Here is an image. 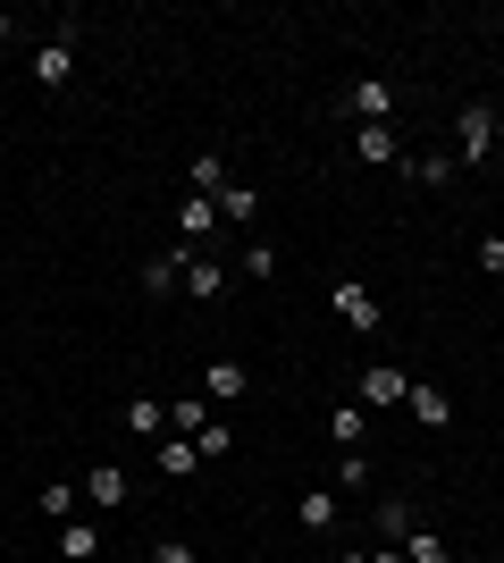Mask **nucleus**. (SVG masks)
Segmentation results:
<instances>
[{
    "label": "nucleus",
    "instance_id": "obj_16",
    "mask_svg": "<svg viewBox=\"0 0 504 563\" xmlns=\"http://www.w3.org/2000/svg\"><path fill=\"white\" fill-rule=\"evenodd\" d=\"M34 505H43V521L59 530V521H76V514H85V488H68V479H51V488L34 496Z\"/></svg>",
    "mask_w": 504,
    "mask_h": 563
},
{
    "label": "nucleus",
    "instance_id": "obj_19",
    "mask_svg": "<svg viewBox=\"0 0 504 563\" xmlns=\"http://www.w3.org/2000/svg\"><path fill=\"white\" fill-rule=\"evenodd\" d=\"M126 429H135V438H168V404L160 396H135V404H126Z\"/></svg>",
    "mask_w": 504,
    "mask_h": 563
},
{
    "label": "nucleus",
    "instance_id": "obj_20",
    "mask_svg": "<svg viewBox=\"0 0 504 563\" xmlns=\"http://www.w3.org/2000/svg\"><path fill=\"white\" fill-rule=\"evenodd\" d=\"M404 563H455V547L437 539L429 521H412V539H404Z\"/></svg>",
    "mask_w": 504,
    "mask_h": 563
},
{
    "label": "nucleus",
    "instance_id": "obj_14",
    "mask_svg": "<svg viewBox=\"0 0 504 563\" xmlns=\"http://www.w3.org/2000/svg\"><path fill=\"white\" fill-rule=\"evenodd\" d=\"M261 219V186H227L219 194V228H253Z\"/></svg>",
    "mask_w": 504,
    "mask_h": 563
},
{
    "label": "nucleus",
    "instance_id": "obj_7",
    "mask_svg": "<svg viewBox=\"0 0 504 563\" xmlns=\"http://www.w3.org/2000/svg\"><path fill=\"white\" fill-rule=\"evenodd\" d=\"M488 152H496V110H488V101H471V110H462V168L488 161Z\"/></svg>",
    "mask_w": 504,
    "mask_h": 563
},
{
    "label": "nucleus",
    "instance_id": "obj_24",
    "mask_svg": "<svg viewBox=\"0 0 504 563\" xmlns=\"http://www.w3.org/2000/svg\"><path fill=\"white\" fill-rule=\"evenodd\" d=\"M404 168H412V177H421V186H446V177H455L462 161H446V152H421V161H404Z\"/></svg>",
    "mask_w": 504,
    "mask_h": 563
},
{
    "label": "nucleus",
    "instance_id": "obj_18",
    "mask_svg": "<svg viewBox=\"0 0 504 563\" xmlns=\"http://www.w3.org/2000/svg\"><path fill=\"white\" fill-rule=\"evenodd\" d=\"M211 421H219V412H211V396H177V404H168V429H186V438H202Z\"/></svg>",
    "mask_w": 504,
    "mask_h": 563
},
{
    "label": "nucleus",
    "instance_id": "obj_29",
    "mask_svg": "<svg viewBox=\"0 0 504 563\" xmlns=\"http://www.w3.org/2000/svg\"><path fill=\"white\" fill-rule=\"evenodd\" d=\"M370 563H404V547H370Z\"/></svg>",
    "mask_w": 504,
    "mask_h": 563
},
{
    "label": "nucleus",
    "instance_id": "obj_9",
    "mask_svg": "<svg viewBox=\"0 0 504 563\" xmlns=\"http://www.w3.org/2000/svg\"><path fill=\"white\" fill-rule=\"evenodd\" d=\"M101 547H110V539H101V521H85V514L59 521V555H68V563H101Z\"/></svg>",
    "mask_w": 504,
    "mask_h": 563
},
{
    "label": "nucleus",
    "instance_id": "obj_6",
    "mask_svg": "<svg viewBox=\"0 0 504 563\" xmlns=\"http://www.w3.org/2000/svg\"><path fill=\"white\" fill-rule=\"evenodd\" d=\"M126 496H135V488H126L119 463H93V471H85V505H93V514H119Z\"/></svg>",
    "mask_w": 504,
    "mask_h": 563
},
{
    "label": "nucleus",
    "instance_id": "obj_21",
    "mask_svg": "<svg viewBox=\"0 0 504 563\" xmlns=\"http://www.w3.org/2000/svg\"><path fill=\"white\" fill-rule=\"evenodd\" d=\"M177 228H186V244H202V235H219V202H202V194H186V211H177Z\"/></svg>",
    "mask_w": 504,
    "mask_h": 563
},
{
    "label": "nucleus",
    "instance_id": "obj_2",
    "mask_svg": "<svg viewBox=\"0 0 504 563\" xmlns=\"http://www.w3.org/2000/svg\"><path fill=\"white\" fill-rule=\"evenodd\" d=\"M328 303H336V320H345V329H361V336H379V329H387V303H379L361 278H336V286H328Z\"/></svg>",
    "mask_w": 504,
    "mask_h": 563
},
{
    "label": "nucleus",
    "instance_id": "obj_27",
    "mask_svg": "<svg viewBox=\"0 0 504 563\" xmlns=\"http://www.w3.org/2000/svg\"><path fill=\"white\" fill-rule=\"evenodd\" d=\"M152 563H202V555H193L186 539H160V547H152Z\"/></svg>",
    "mask_w": 504,
    "mask_h": 563
},
{
    "label": "nucleus",
    "instance_id": "obj_28",
    "mask_svg": "<svg viewBox=\"0 0 504 563\" xmlns=\"http://www.w3.org/2000/svg\"><path fill=\"white\" fill-rule=\"evenodd\" d=\"M480 269H488V278H504V235H488V244H480Z\"/></svg>",
    "mask_w": 504,
    "mask_h": 563
},
{
    "label": "nucleus",
    "instance_id": "obj_10",
    "mask_svg": "<svg viewBox=\"0 0 504 563\" xmlns=\"http://www.w3.org/2000/svg\"><path fill=\"white\" fill-rule=\"evenodd\" d=\"M404 412H412V421H421V429H446V421H455V404H446V387H429V378H412Z\"/></svg>",
    "mask_w": 504,
    "mask_h": 563
},
{
    "label": "nucleus",
    "instance_id": "obj_11",
    "mask_svg": "<svg viewBox=\"0 0 504 563\" xmlns=\"http://www.w3.org/2000/svg\"><path fill=\"white\" fill-rule=\"evenodd\" d=\"M354 161L395 168V161H404V152H395V126H354Z\"/></svg>",
    "mask_w": 504,
    "mask_h": 563
},
{
    "label": "nucleus",
    "instance_id": "obj_25",
    "mask_svg": "<svg viewBox=\"0 0 504 563\" xmlns=\"http://www.w3.org/2000/svg\"><path fill=\"white\" fill-rule=\"evenodd\" d=\"M144 295H177V261H168V253L144 261Z\"/></svg>",
    "mask_w": 504,
    "mask_h": 563
},
{
    "label": "nucleus",
    "instance_id": "obj_1",
    "mask_svg": "<svg viewBox=\"0 0 504 563\" xmlns=\"http://www.w3.org/2000/svg\"><path fill=\"white\" fill-rule=\"evenodd\" d=\"M76 43H85V18H59V25H51V43L34 51V85H43V93H68V76H76Z\"/></svg>",
    "mask_w": 504,
    "mask_h": 563
},
{
    "label": "nucleus",
    "instance_id": "obj_4",
    "mask_svg": "<svg viewBox=\"0 0 504 563\" xmlns=\"http://www.w3.org/2000/svg\"><path fill=\"white\" fill-rule=\"evenodd\" d=\"M177 286H186L193 303H219V295H227V261H211V253H177Z\"/></svg>",
    "mask_w": 504,
    "mask_h": 563
},
{
    "label": "nucleus",
    "instance_id": "obj_23",
    "mask_svg": "<svg viewBox=\"0 0 504 563\" xmlns=\"http://www.w3.org/2000/svg\"><path fill=\"white\" fill-rule=\"evenodd\" d=\"M236 269H244L253 286H269V278H278V244H244V261H236Z\"/></svg>",
    "mask_w": 504,
    "mask_h": 563
},
{
    "label": "nucleus",
    "instance_id": "obj_22",
    "mask_svg": "<svg viewBox=\"0 0 504 563\" xmlns=\"http://www.w3.org/2000/svg\"><path fill=\"white\" fill-rule=\"evenodd\" d=\"M294 521H303L312 539H320V530H336V496H328V488H312L303 505H294Z\"/></svg>",
    "mask_w": 504,
    "mask_h": 563
},
{
    "label": "nucleus",
    "instance_id": "obj_3",
    "mask_svg": "<svg viewBox=\"0 0 504 563\" xmlns=\"http://www.w3.org/2000/svg\"><path fill=\"white\" fill-rule=\"evenodd\" d=\"M412 396V371H404V362H370V371H361V412H395V404H404Z\"/></svg>",
    "mask_w": 504,
    "mask_h": 563
},
{
    "label": "nucleus",
    "instance_id": "obj_26",
    "mask_svg": "<svg viewBox=\"0 0 504 563\" xmlns=\"http://www.w3.org/2000/svg\"><path fill=\"white\" fill-rule=\"evenodd\" d=\"M193 446H202V463H219V454L236 446V429H227V421H211V429H202V438H193Z\"/></svg>",
    "mask_w": 504,
    "mask_h": 563
},
{
    "label": "nucleus",
    "instance_id": "obj_31",
    "mask_svg": "<svg viewBox=\"0 0 504 563\" xmlns=\"http://www.w3.org/2000/svg\"><path fill=\"white\" fill-rule=\"evenodd\" d=\"M9 34H18V18H0V51H9Z\"/></svg>",
    "mask_w": 504,
    "mask_h": 563
},
{
    "label": "nucleus",
    "instance_id": "obj_30",
    "mask_svg": "<svg viewBox=\"0 0 504 563\" xmlns=\"http://www.w3.org/2000/svg\"><path fill=\"white\" fill-rule=\"evenodd\" d=\"M336 563H370V547H345V555H336Z\"/></svg>",
    "mask_w": 504,
    "mask_h": 563
},
{
    "label": "nucleus",
    "instance_id": "obj_13",
    "mask_svg": "<svg viewBox=\"0 0 504 563\" xmlns=\"http://www.w3.org/2000/svg\"><path fill=\"white\" fill-rule=\"evenodd\" d=\"M412 521H421V514H412V496H379V547H404Z\"/></svg>",
    "mask_w": 504,
    "mask_h": 563
},
{
    "label": "nucleus",
    "instance_id": "obj_5",
    "mask_svg": "<svg viewBox=\"0 0 504 563\" xmlns=\"http://www.w3.org/2000/svg\"><path fill=\"white\" fill-rule=\"evenodd\" d=\"M345 110H354V126H387V118H395L387 76H354V85H345Z\"/></svg>",
    "mask_w": 504,
    "mask_h": 563
},
{
    "label": "nucleus",
    "instance_id": "obj_15",
    "mask_svg": "<svg viewBox=\"0 0 504 563\" xmlns=\"http://www.w3.org/2000/svg\"><path fill=\"white\" fill-rule=\"evenodd\" d=\"M328 438H336L345 454H354L361 438H370V412H361V404H328Z\"/></svg>",
    "mask_w": 504,
    "mask_h": 563
},
{
    "label": "nucleus",
    "instance_id": "obj_8",
    "mask_svg": "<svg viewBox=\"0 0 504 563\" xmlns=\"http://www.w3.org/2000/svg\"><path fill=\"white\" fill-rule=\"evenodd\" d=\"M202 396L211 404H244L253 396V371H244V362H211V371H202Z\"/></svg>",
    "mask_w": 504,
    "mask_h": 563
},
{
    "label": "nucleus",
    "instance_id": "obj_17",
    "mask_svg": "<svg viewBox=\"0 0 504 563\" xmlns=\"http://www.w3.org/2000/svg\"><path fill=\"white\" fill-rule=\"evenodd\" d=\"M202 471V446L193 438H160V479H193Z\"/></svg>",
    "mask_w": 504,
    "mask_h": 563
},
{
    "label": "nucleus",
    "instance_id": "obj_12",
    "mask_svg": "<svg viewBox=\"0 0 504 563\" xmlns=\"http://www.w3.org/2000/svg\"><path fill=\"white\" fill-rule=\"evenodd\" d=\"M186 177H193V194H202V202H219V194L236 186V177H227V152H202V161H186Z\"/></svg>",
    "mask_w": 504,
    "mask_h": 563
},
{
    "label": "nucleus",
    "instance_id": "obj_32",
    "mask_svg": "<svg viewBox=\"0 0 504 563\" xmlns=\"http://www.w3.org/2000/svg\"><path fill=\"white\" fill-rule=\"evenodd\" d=\"M496 126H504V110H496Z\"/></svg>",
    "mask_w": 504,
    "mask_h": 563
}]
</instances>
